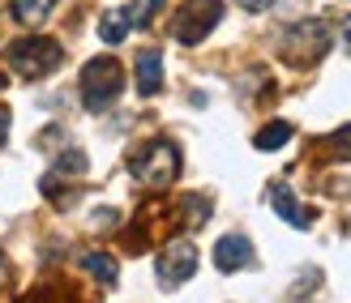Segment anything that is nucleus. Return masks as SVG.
Instances as JSON below:
<instances>
[{
    "label": "nucleus",
    "mask_w": 351,
    "mask_h": 303,
    "mask_svg": "<svg viewBox=\"0 0 351 303\" xmlns=\"http://www.w3.org/2000/svg\"><path fill=\"white\" fill-rule=\"evenodd\" d=\"M129 171L137 184L146 188H167L176 184V175H180V150L171 146V141H146L137 154H129Z\"/></svg>",
    "instance_id": "obj_1"
},
{
    "label": "nucleus",
    "mask_w": 351,
    "mask_h": 303,
    "mask_svg": "<svg viewBox=\"0 0 351 303\" xmlns=\"http://www.w3.org/2000/svg\"><path fill=\"white\" fill-rule=\"evenodd\" d=\"M125 90V68H120L116 56H95L82 68V103L90 111H108V107L120 98Z\"/></svg>",
    "instance_id": "obj_2"
},
{
    "label": "nucleus",
    "mask_w": 351,
    "mask_h": 303,
    "mask_svg": "<svg viewBox=\"0 0 351 303\" xmlns=\"http://www.w3.org/2000/svg\"><path fill=\"white\" fill-rule=\"evenodd\" d=\"M60 60H64L60 43L56 39H43V34H30V39L9 43V64H13V73L26 77V81H39L47 73H56Z\"/></svg>",
    "instance_id": "obj_3"
},
{
    "label": "nucleus",
    "mask_w": 351,
    "mask_h": 303,
    "mask_svg": "<svg viewBox=\"0 0 351 303\" xmlns=\"http://www.w3.org/2000/svg\"><path fill=\"white\" fill-rule=\"evenodd\" d=\"M219 17H223V0H184L180 13H176V43H184V47H197L210 30L219 26Z\"/></svg>",
    "instance_id": "obj_4"
},
{
    "label": "nucleus",
    "mask_w": 351,
    "mask_h": 303,
    "mask_svg": "<svg viewBox=\"0 0 351 303\" xmlns=\"http://www.w3.org/2000/svg\"><path fill=\"white\" fill-rule=\"evenodd\" d=\"M326 47H330V26L322 22V17H308V22H295V26L287 30L283 56H287L291 64H313V60L326 56Z\"/></svg>",
    "instance_id": "obj_5"
},
{
    "label": "nucleus",
    "mask_w": 351,
    "mask_h": 303,
    "mask_svg": "<svg viewBox=\"0 0 351 303\" xmlns=\"http://www.w3.org/2000/svg\"><path fill=\"white\" fill-rule=\"evenodd\" d=\"M154 274H159L163 287H180V282H189L193 274H197V248H193L189 239L167 243L163 256L154 261Z\"/></svg>",
    "instance_id": "obj_6"
},
{
    "label": "nucleus",
    "mask_w": 351,
    "mask_h": 303,
    "mask_svg": "<svg viewBox=\"0 0 351 303\" xmlns=\"http://www.w3.org/2000/svg\"><path fill=\"white\" fill-rule=\"evenodd\" d=\"M215 265H219L223 274L249 269V265H253V243H249V235H223L215 243Z\"/></svg>",
    "instance_id": "obj_7"
},
{
    "label": "nucleus",
    "mask_w": 351,
    "mask_h": 303,
    "mask_svg": "<svg viewBox=\"0 0 351 303\" xmlns=\"http://www.w3.org/2000/svg\"><path fill=\"white\" fill-rule=\"evenodd\" d=\"M270 205H274V213H278L287 226H295V230L313 226V209H304L300 201H295V192H291L287 184H274V188H270Z\"/></svg>",
    "instance_id": "obj_8"
},
{
    "label": "nucleus",
    "mask_w": 351,
    "mask_h": 303,
    "mask_svg": "<svg viewBox=\"0 0 351 303\" xmlns=\"http://www.w3.org/2000/svg\"><path fill=\"white\" fill-rule=\"evenodd\" d=\"M163 85V56L154 47H146L142 56H137V94L142 98H154Z\"/></svg>",
    "instance_id": "obj_9"
},
{
    "label": "nucleus",
    "mask_w": 351,
    "mask_h": 303,
    "mask_svg": "<svg viewBox=\"0 0 351 303\" xmlns=\"http://www.w3.org/2000/svg\"><path fill=\"white\" fill-rule=\"evenodd\" d=\"M129 30H133L129 13H116V9H112V13H103V17H99V39H103V43H112V47H116V43H125V39H129Z\"/></svg>",
    "instance_id": "obj_10"
},
{
    "label": "nucleus",
    "mask_w": 351,
    "mask_h": 303,
    "mask_svg": "<svg viewBox=\"0 0 351 303\" xmlns=\"http://www.w3.org/2000/svg\"><path fill=\"white\" fill-rule=\"evenodd\" d=\"M51 5H56V0H13V17L22 26H43Z\"/></svg>",
    "instance_id": "obj_11"
},
{
    "label": "nucleus",
    "mask_w": 351,
    "mask_h": 303,
    "mask_svg": "<svg viewBox=\"0 0 351 303\" xmlns=\"http://www.w3.org/2000/svg\"><path fill=\"white\" fill-rule=\"evenodd\" d=\"M82 265H86V274H95L103 282V287H116V282H120V269H116V261L108 252H86Z\"/></svg>",
    "instance_id": "obj_12"
},
{
    "label": "nucleus",
    "mask_w": 351,
    "mask_h": 303,
    "mask_svg": "<svg viewBox=\"0 0 351 303\" xmlns=\"http://www.w3.org/2000/svg\"><path fill=\"white\" fill-rule=\"evenodd\" d=\"M291 141V124L287 120H274V124H266L257 137H253V146L257 150H278V146H287Z\"/></svg>",
    "instance_id": "obj_13"
},
{
    "label": "nucleus",
    "mask_w": 351,
    "mask_h": 303,
    "mask_svg": "<svg viewBox=\"0 0 351 303\" xmlns=\"http://www.w3.org/2000/svg\"><path fill=\"white\" fill-rule=\"evenodd\" d=\"M159 9H163V0H133L125 13H129V22H133L137 30H146V26L154 22V13H159Z\"/></svg>",
    "instance_id": "obj_14"
},
{
    "label": "nucleus",
    "mask_w": 351,
    "mask_h": 303,
    "mask_svg": "<svg viewBox=\"0 0 351 303\" xmlns=\"http://www.w3.org/2000/svg\"><path fill=\"white\" fill-rule=\"evenodd\" d=\"M86 167H90V163H86V154H82V150H64L56 163H51V175H82Z\"/></svg>",
    "instance_id": "obj_15"
},
{
    "label": "nucleus",
    "mask_w": 351,
    "mask_h": 303,
    "mask_svg": "<svg viewBox=\"0 0 351 303\" xmlns=\"http://www.w3.org/2000/svg\"><path fill=\"white\" fill-rule=\"evenodd\" d=\"M326 150H330V158H343V163H351V124H343L339 133H330Z\"/></svg>",
    "instance_id": "obj_16"
},
{
    "label": "nucleus",
    "mask_w": 351,
    "mask_h": 303,
    "mask_svg": "<svg viewBox=\"0 0 351 303\" xmlns=\"http://www.w3.org/2000/svg\"><path fill=\"white\" fill-rule=\"evenodd\" d=\"M184 218H189V226H206L210 201H206V197H189V201H184Z\"/></svg>",
    "instance_id": "obj_17"
},
{
    "label": "nucleus",
    "mask_w": 351,
    "mask_h": 303,
    "mask_svg": "<svg viewBox=\"0 0 351 303\" xmlns=\"http://www.w3.org/2000/svg\"><path fill=\"white\" fill-rule=\"evenodd\" d=\"M116 218H120L116 209H99V213H95V226H99V230H108V226H116Z\"/></svg>",
    "instance_id": "obj_18"
},
{
    "label": "nucleus",
    "mask_w": 351,
    "mask_h": 303,
    "mask_svg": "<svg viewBox=\"0 0 351 303\" xmlns=\"http://www.w3.org/2000/svg\"><path fill=\"white\" fill-rule=\"evenodd\" d=\"M236 5H240V9H249V13H261V9H270L274 0H236Z\"/></svg>",
    "instance_id": "obj_19"
},
{
    "label": "nucleus",
    "mask_w": 351,
    "mask_h": 303,
    "mask_svg": "<svg viewBox=\"0 0 351 303\" xmlns=\"http://www.w3.org/2000/svg\"><path fill=\"white\" fill-rule=\"evenodd\" d=\"M5 137H9V111H0V146H5Z\"/></svg>",
    "instance_id": "obj_20"
},
{
    "label": "nucleus",
    "mask_w": 351,
    "mask_h": 303,
    "mask_svg": "<svg viewBox=\"0 0 351 303\" xmlns=\"http://www.w3.org/2000/svg\"><path fill=\"white\" fill-rule=\"evenodd\" d=\"M343 47L351 51V17H343Z\"/></svg>",
    "instance_id": "obj_21"
},
{
    "label": "nucleus",
    "mask_w": 351,
    "mask_h": 303,
    "mask_svg": "<svg viewBox=\"0 0 351 303\" xmlns=\"http://www.w3.org/2000/svg\"><path fill=\"white\" fill-rule=\"evenodd\" d=\"M5 274H9V269H5V261H0V282H5Z\"/></svg>",
    "instance_id": "obj_22"
},
{
    "label": "nucleus",
    "mask_w": 351,
    "mask_h": 303,
    "mask_svg": "<svg viewBox=\"0 0 351 303\" xmlns=\"http://www.w3.org/2000/svg\"><path fill=\"white\" fill-rule=\"evenodd\" d=\"M0 90H5V77H0Z\"/></svg>",
    "instance_id": "obj_23"
}]
</instances>
